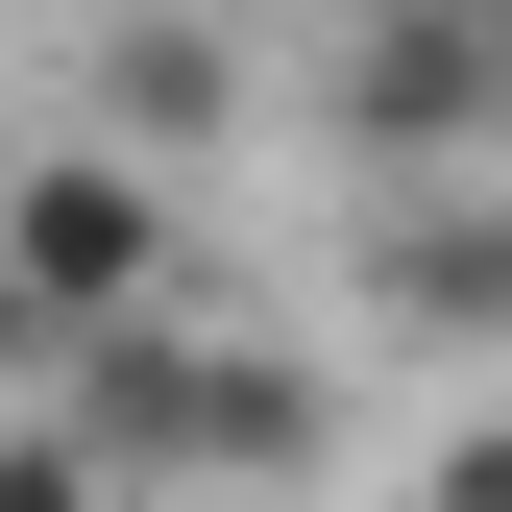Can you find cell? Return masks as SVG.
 Listing matches in <instances>:
<instances>
[{
    "label": "cell",
    "mask_w": 512,
    "mask_h": 512,
    "mask_svg": "<svg viewBox=\"0 0 512 512\" xmlns=\"http://www.w3.org/2000/svg\"><path fill=\"white\" fill-rule=\"evenodd\" d=\"M49 391H74L122 464H171V488H317V439H342V391H317L269 317H196V293L122 317V342H74Z\"/></svg>",
    "instance_id": "1"
},
{
    "label": "cell",
    "mask_w": 512,
    "mask_h": 512,
    "mask_svg": "<svg viewBox=\"0 0 512 512\" xmlns=\"http://www.w3.org/2000/svg\"><path fill=\"white\" fill-rule=\"evenodd\" d=\"M196 293V196H171V147H49L25 196H0V317H25V366H74V342H122V317H171Z\"/></svg>",
    "instance_id": "2"
},
{
    "label": "cell",
    "mask_w": 512,
    "mask_h": 512,
    "mask_svg": "<svg viewBox=\"0 0 512 512\" xmlns=\"http://www.w3.org/2000/svg\"><path fill=\"white\" fill-rule=\"evenodd\" d=\"M342 147L366 171H512V0H366L342 25Z\"/></svg>",
    "instance_id": "3"
},
{
    "label": "cell",
    "mask_w": 512,
    "mask_h": 512,
    "mask_svg": "<svg viewBox=\"0 0 512 512\" xmlns=\"http://www.w3.org/2000/svg\"><path fill=\"white\" fill-rule=\"evenodd\" d=\"M366 293L439 366H512V196L488 171H366Z\"/></svg>",
    "instance_id": "4"
},
{
    "label": "cell",
    "mask_w": 512,
    "mask_h": 512,
    "mask_svg": "<svg viewBox=\"0 0 512 512\" xmlns=\"http://www.w3.org/2000/svg\"><path fill=\"white\" fill-rule=\"evenodd\" d=\"M98 122H122V147H220V122H244V49L220 25H122L98 49Z\"/></svg>",
    "instance_id": "5"
},
{
    "label": "cell",
    "mask_w": 512,
    "mask_h": 512,
    "mask_svg": "<svg viewBox=\"0 0 512 512\" xmlns=\"http://www.w3.org/2000/svg\"><path fill=\"white\" fill-rule=\"evenodd\" d=\"M0 512H122V439L74 391H25V439H0Z\"/></svg>",
    "instance_id": "6"
},
{
    "label": "cell",
    "mask_w": 512,
    "mask_h": 512,
    "mask_svg": "<svg viewBox=\"0 0 512 512\" xmlns=\"http://www.w3.org/2000/svg\"><path fill=\"white\" fill-rule=\"evenodd\" d=\"M415 512H512V391H488V415H439V464H415Z\"/></svg>",
    "instance_id": "7"
}]
</instances>
